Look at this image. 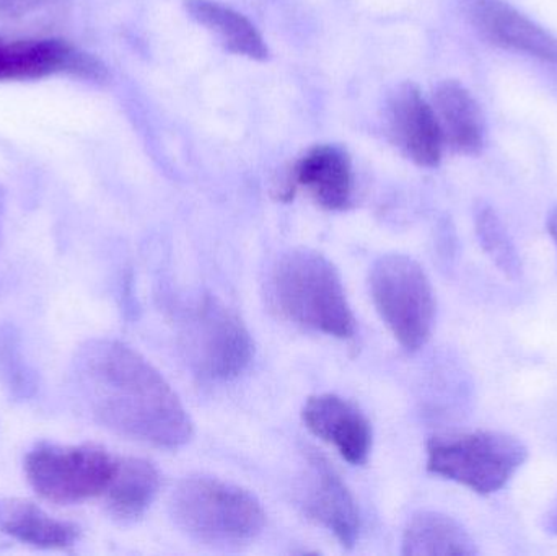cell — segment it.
I'll list each match as a JSON object with an SVG mask.
<instances>
[{
	"label": "cell",
	"mask_w": 557,
	"mask_h": 556,
	"mask_svg": "<svg viewBox=\"0 0 557 556\" xmlns=\"http://www.w3.org/2000/svg\"><path fill=\"white\" fill-rule=\"evenodd\" d=\"M78 398L111 433L163 449L191 441L193 421L162 374L116 339H90L72 368Z\"/></svg>",
	"instance_id": "cell-1"
},
{
	"label": "cell",
	"mask_w": 557,
	"mask_h": 556,
	"mask_svg": "<svg viewBox=\"0 0 557 556\" xmlns=\"http://www.w3.org/2000/svg\"><path fill=\"white\" fill-rule=\"evenodd\" d=\"M278 312L297 325L334 338H350L356 319L339 271L314 250H290L278 258L271 276Z\"/></svg>",
	"instance_id": "cell-2"
},
{
	"label": "cell",
	"mask_w": 557,
	"mask_h": 556,
	"mask_svg": "<svg viewBox=\"0 0 557 556\" xmlns=\"http://www.w3.org/2000/svg\"><path fill=\"white\" fill-rule=\"evenodd\" d=\"M170 515L182 531L209 544H240L263 531L267 515L251 493L208 477L176 486Z\"/></svg>",
	"instance_id": "cell-3"
},
{
	"label": "cell",
	"mask_w": 557,
	"mask_h": 556,
	"mask_svg": "<svg viewBox=\"0 0 557 556\" xmlns=\"http://www.w3.org/2000/svg\"><path fill=\"white\" fill-rule=\"evenodd\" d=\"M370 293L399 345L406 351H419L431 338L437 312L424 268L406 255H385L370 271Z\"/></svg>",
	"instance_id": "cell-4"
},
{
	"label": "cell",
	"mask_w": 557,
	"mask_h": 556,
	"mask_svg": "<svg viewBox=\"0 0 557 556\" xmlns=\"http://www.w3.org/2000/svg\"><path fill=\"white\" fill-rule=\"evenodd\" d=\"M529 457L525 444L494 431L434 437L428 444V469L478 495L499 492Z\"/></svg>",
	"instance_id": "cell-5"
},
{
	"label": "cell",
	"mask_w": 557,
	"mask_h": 556,
	"mask_svg": "<svg viewBox=\"0 0 557 556\" xmlns=\"http://www.w3.org/2000/svg\"><path fill=\"white\" fill-rule=\"evenodd\" d=\"M180 335L195 371L211 381L237 379L253 361L255 343L247 326L214 297H201L189 307Z\"/></svg>",
	"instance_id": "cell-6"
},
{
	"label": "cell",
	"mask_w": 557,
	"mask_h": 556,
	"mask_svg": "<svg viewBox=\"0 0 557 556\" xmlns=\"http://www.w3.org/2000/svg\"><path fill=\"white\" fill-rule=\"evenodd\" d=\"M116 460L95 444H36L25 457V475L36 495L54 505H77L107 492Z\"/></svg>",
	"instance_id": "cell-7"
},
{
	"label": "cell",
	"mask_w": 557,
	"mask_h": 556,
	"mask_svg": "<svg viewBox=\"0 0 557 556\" xmlns=\"http://www.w3.org/2000/svg\"><path fill=\"white\" fill-rule=\"evenodd\" d=\"M54 74L104 82L108 69L90 52L62 39H0V82L35 81Z\"/></svg>",
	"instance_id": "cell-8"
},
{
	"label": "cell",
	"mask_w": 557,
	"mask_h": 556,
	"mask_svg": "<svg viewBox=\"0 0 557 556\" xmlns=\"http://www.w3.org/2000/svg\"><path fill=\"white\" fill-rule=\"evenodd\" d=\"M460 9L487 41L557 69L556 36L507 0H460Z\"/></svg>",
	"instance_id": "cell-9"
},
{
	"label": "cell",
	"mask_w": 557,
	"mask_h": 556,
	"mask_svg": "<svg viewBox=\"0 0 557 556\" xmlns=\"http://www.w3.org/2000/svg\"><path fill=\"white\" fill-rule=\"evenodd\" d=\"M389 133L396 146L416 165L434 169L441 163L444 137L432 103L412 82L398 85L389 95Z\"/></svg>",
	"instance_id": "cell-10"
},
{
	"label": "cell",
	"mask_w": 557,
	"mask_h": 556,
	"mask_svg": "<svg viewBox=\"0 0 557 556\" xmlns=\"http://www.w3.org/2000/svg\"><path fill=\"white\" fill-rule=\"evenodd\" d=\"M297 186L307 189L321 208L346 209L352 198V165L346 149L323 144L308 150L278 189V198L288 201Z\"/></svg>",
	"instance_id": "cell-11"
},
{
	"label": "cell",
	"mask_w": 557,
	"mask_h": 556,
	"mask_svg": "<svg viewBox=\"0 0 557 556\" xmlns=\"http://www.w3.org/2000/svg\"><path fill=\"white\" fill-rule=\"evenodd\" d=\"M301 418L308 431L336 447L347 462L363 466L369 460L372 427L356 405L337 395H314L305 404Z\"/></svg>",
	"instance_id": "cell-12"
},
{
	"label": "cell",
	"mask_w": 557,
	"mask_h": 556,
	"mask_svg": "<svg viewBox=\"0 0 557 556\" xmlns=\"http://www.w3.org/2000/svg\"><path fill=\"white\" fill-rule=\"evenodd\" d=\"M304 509L308 518L330 531L343 547L352 548L359 541L356 499L330 464L318 456L308 460Z\"/></svg>",
	"instance_id": "cell-13"
},
{
	"label": "cell",
	"mask_w": 557,
	"mask_h": 556,
	"mask_svg": "<svg viewBox=\"0 0 557 556\" xmlns=\"http://www.w3.org/2000/svg\"><path fill=\"white\" fill-rule=\"evenodd\" d=\"M432 108L441 126L444 144L463 156H478L486 143V120L476 98L458 81H444L435 87Z\"/></svg>",
	"instance_id": "cell-14"
},
{
	"label": "cell",
	"mask_w": 557,
	"mask_h": 556,
	"mask_svg": "<svg viewBox=\"0 0 557 556\" xmlns=\"http://www.w3.org/2000/svg\"><path fill=\"white\" fill-rule=\"evenodd\" d=\"M0 531L33 547L62 551L77 544L81 529L59 521L28 499L5 498L0 502Z\"/></svg>",
	"instance_id": "cell-15"
},
{
	"label": "cell",
	"mask_w": 557,
	"mask_h": 556,
	"mask_svg": "<svg viewBox=\"0 0 557 556\" xmlns=\"http://www.w3.org/2000/svg\"><path fill=\"white\" fill-rule=\"evenodd\" d=\"M162 479L149 460H116L113 479L103 493L111 518L123 524L139 521L160 492Z\"/></svg>",
	"instance_id": "cell-16"
},
{
	"label": "cell",
	"mask_w": 557,
	"mask_h": 556,
	"mask_svg": "<svg viewBox=\"0 0 557 556\" xmlns=\"http://www.w3.org/2000/svg\"><path fill=\"white\" fill-rule=\"evenodd\" d=\"M185 9L196 23L214 33L234 54L253 61H264L270 55L263 36L244 13L218 0H185Z\"/></svg>",
	"instance_id": "cell-17"
},
{
	"label": "cell",
	"mask_w": 557,
	"mask_h": 556,
	"mask_svg": "<svg viewBox=\"0 0 557 556\" xmlns=\"http://www.w3.org/2000/svg\"><path fill=\"white\" fill-rule=\"evenodd\" d=\"M403 554L473 556L478 555V547L460 522L441 512L424 511L409 521L403 538Z\"/></svg>",
	"instance_id": "cell-18"
},
{
	"label": "cell",
	"mask_w": 557,
	"mask_h": 556,
	"mask_svg": "<svg viewBox=\"0 0 557 556\" xmlns=\"http://www.w3.org/2000/svg\"><path fill=\"white\" fill-rule=\"evenodd\" d=\"M478 238L494 264L510 280H517L522 274V260L519 251L500 221L497 212L490 205H478L474 212Z\"/></svg>",
	"instance_id": "cell-19"
},
{
	"label": "cell",
	"mask_w": 557,
	"mask_h": 556,
	"mask_svg": "<svg viewBox=\"0 0 557 556\" xmlns=\"http://www.w3.org/2000/svg\"><path fill=\"white\" fill-rule=\"evenodd\" d=\"M0 375L13 397L25 400L35 392V374L20 353L18 336L10 326L0 329Z\"/></svg>",
	"instance_id": "cell-20"
},
{
	"label": "cell",
	"mask_w": 557,
	"mask_h": 556,
	"mask_svg": "<svg viewBox=\"0 0 557 556\" xmlns=\"http://www.w3.org/2000/svg\"><path fill=\"white\" fill-rule=\"evenodd\" d=\"M543 528H545L548 534L557 535V496L552 506H549L548 511H546L545 519H543Z\"/></svg>",
	"instance_id": "cell-21"
},
{
	"label": "cell",
	"mask_w": 557,
	"mask_h": 556,
	"mask_svg": "<svg viewBox=\"0 0 557 556\" xmlns=\"http://www.w3.org/2000/svg\"><path fill=\"white\" fill-rule=\"evenodd\" d=\"M7 206V191L2 185H0V235H2L3 215H5Z\"/></svg>",
	"instance_id": "cell-22"
},
{
	"label": "cell",
	"mask_w": 557,
	"mask_h": 556,
	"mask_svg": "<svg viewBox=\"0 0 557 556\" xmlns=\"http://www.w3.org/2000/svg\"><path fill=\"white\" fill-rule=\"evenodd\" d=\"M548 228L552 237L555 238L557 245V208L553 209L552 214L548 218Z\"/></svg>",
	"instance_id": "cell-23"
}]
</instances>
